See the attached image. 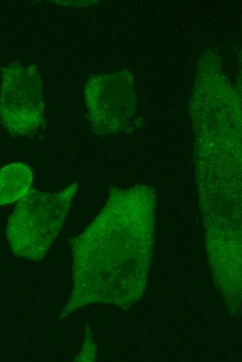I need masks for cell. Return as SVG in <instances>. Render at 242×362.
<instances>
[{"label": "cell", "mask_w": 242, "mask_h": 362, "mask_svg": "<svg viewBox=\"0 0 242 362\" xmlns=\"http://www.w3.org/2000/svg\"><path fill=\"white\" fill-rule=\"evenodd\" d=\"M79 184L47 193L31 189L23 196L6 226L13 254L33 262L41 261L61 230Z\"/></svg>", "instance_id": "obj_2"}, {"label": "cell", "mask_w": 242, "mask_h": 362, "mask_svg": "<svg viewBox=\"0 0 242 362\" xmlns=\"http://www.w3.org/2000/svg\"><path fill=\"white\" fill-rule=\"evenodd\" d=\"M147 186L113 188L96 219L67 240L72 254V290L59 314L63 320L94 303L127 304L142 245L141 212Z\"/></svg>", "instance_id": "obj_1"}, {"label": "cell", "mask_w": 242, "mask_h": 362, "mask_svg": "<svg viewBox=\"0 0 242 362\" xmlns=\"http://www.w3.org/2000/svg\"><path fill=\"white\" fill-rule=\"evenodd\" d=\"M32 182L30 168L22 163L8 164L0 171V205L15 202L29 191Z\"/></svg>", "instance_id": "obj_5"}, {"label": "cell", "mask_w": 242, "mask_h": 362, "mask_svg": "<svg viewBox=\"0 0 242 362\" xmlns=\"http://www.w3.org/2000/svg\"><path fill=\"white\" fill-rule=\"evenodd\" d=\"M84 100L93 131L102 135L122 129L134 111V100L128 75L124 72L90 77Z\"/></svg>", "instance_id": "obj_4"}, {"label": "cell", "mask_w": 242, "mask_h": 362, "mask_svg": "<svg viewBox=\"0 0 242 362\" xmlns=\"http://www.w3.org/2000/svg\"><path fill=\"white\" fill-rule=\"evenodd\" d=\"M0 121L13 136H32L45 125L42 81L35 65L13 61L2 68Z\"/></svg>", "instance_id": "obj_3"}]
</instances>
